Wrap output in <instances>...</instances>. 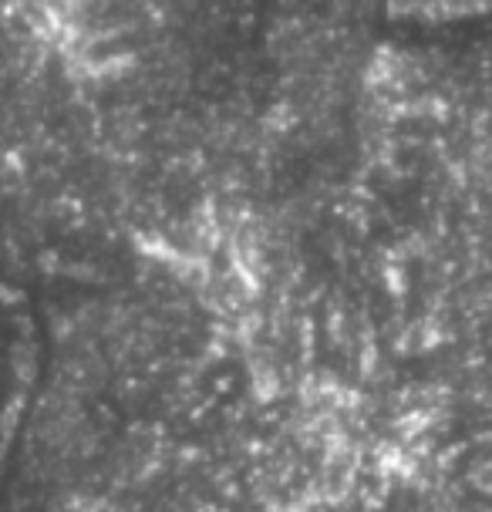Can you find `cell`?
Masks as SVG:
<instances>
[{
  "label": "cell",
  "instance_id": "6da1fadb",
  "mask_svg": "<svg viewBox=\"0 0 492 512\" xmlns=\"http://www.w3.org/2000/svg\"><path fill=\"white\" fill-rule=\"evenodd\" d=\"M388 0H0V277L95 267L159 213L331 149Z\"/></svg>",
  "mask_w": 492,
  "mask_h": 512
}]
</instances>
